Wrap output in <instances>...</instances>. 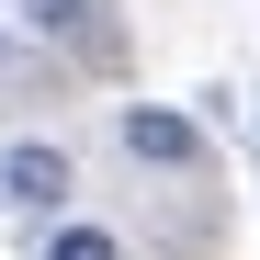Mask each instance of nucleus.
Returning a JSON list of instances; mask_svg holds the SVG:
<instances>
[{"mask_svg": "<svg viewBox=\"0 0 260 260\" xmlns=\"http://www.w3.org/2000/svg\"><path fill=\"white\" fill-rule=\"evenodd\" d=\"M0 204H23V215H57L79 204V158L57 147V136H23V147H0Z\"/></svg>", "mask_w": 260, "mask_h": 260, "instance_id": "f257e3e1", "label": "nucleus"}, {"mask_svg": "<svg viewBox=\"0 0 260 260\" xmlns=\"http://www.w3.org/2000/svg\"><path fill=\"white\" fill-rule=\"evenodd\" d=\"M113 136H124V158H136V170H170V181H192V170H204V124L170 113V102H124Z\"/></svg>", "mask_w": 260, "mask_h": 260, "instance_id": "f03ea898", "label": "nucleus"}, {"mask_svg": "<svg viewBox=\"0 0 260 260\" xmlns=\"http://www.w3.org/2000/svg\"><path fill=\"white\" fill-rule=\"evenodd\" d=\"M23 23L46 34V46H68V57H91L102 79L124 68V34H113V0H23Z\"/></svg>", "mask_w": 260, "mask_h": 260, "instance_id": "7ed1b4c3", "label": "nucleus"}, {"mask_svg": "<svg viewBox=\"0 0 260 260\" xmlns=\"http://www.w3.org/2000/svg\"><path fill=\"white\" fill-rule=\"evenodd\" d=\"M46 260H124V238L91 226V215H57V226H46Z\"/></svg>", "mask_w": 260, "mask_h": 260, "instance_id": "20e7f679", "label": "nucleus"}, {"mask_svg": "<svg viewBox=\"0 0 260 260\" xmlns=\"http://www.w3.org/2000/svg\"><path fill=\"white\" fill-rule=\"evenodd\" d=\"M249 124H260V113H249Z\"/></svg>", "mask_w": 260, "mask_h": 260, "instance_id": "39448f33", "label": "nucleus"}]
</instances>
